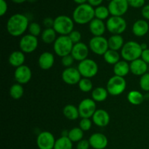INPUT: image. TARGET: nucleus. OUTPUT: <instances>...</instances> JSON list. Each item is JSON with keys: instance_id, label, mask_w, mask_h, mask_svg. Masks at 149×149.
Instances as JSON below:
<instances>
[{"instance_id": "37998d69", "label": "nucleus", "mask_w": 149, "mask_h": 149, "mask_svg": "<svg viewBox=\"0 0 149 149\" xmlns=\"http://www.w3.org/2000/svg\"><path fill=\"white\" fill-rule=\"evenodd\" d=\"M90 146V143H89V141L82 139L79 142L77 143V149H89Z\"/></svg>"}, {"instance_id": "2eb2a0df", "label": "nucleus", "mask_w": 149, "mask_h": 149, "mask_svg": "<svg viewBox=\"0 0 149 149\" xmlns=\"http://www.w3.org/2000/svg\"><path fill=\"white\" fill-rule=\"evenodd\" d=\"M14 77L17 83L20 84H27L32 77V71L28 65H23L16 68L14 72Z\"/></svg>"}, {"instance_id": "58836bf2", "label": "nucleus", "mask_w": 149, "mask_h": 149, "mask_svg": "<svg viewBox=\"0 0 149 149\" xmlns=\"http://www.w3.org/2000/svg\"><path fill=\"white\" fill-rule=\"evenodd\" d=\"M74 58H73L72 55H65V56L61 58V63L65 68H69V67H72V65L74 63Z\"/></svg>"}, {"instance_id": "09e8293b", "label": "nucleus", "mask_w": 149, "mask_h": 149, "mask_svg": "<svg viewBox=\"0 0 149 149\" xmlns=\"http://www.w3.org/2000/svg\"><path fill=\"white\" fill-rule=\"evenodd\" d=\"M12 1H13V3H15V4H23V3L26 2V1H27L28 0H11Z\"/></svg>"}, {"instance_id": "a211bd4d", "label": "nucleus", "mask_w": 149, "mask_h": 149, "mask_svg": "<svg viewBox=\"0 0 149 149\" xmlns=\"http://www.w3.org/2000/svg\"><path fill=\"white\" fill-rule=\"evenodd\" d=\"M93 122L99 127H105L110 122V115L104 109H97L93 114Z\"/></svg>"}, {"instance_id": "bb28decb", "label": "nucleus", "mask_w": 149, "mask_h": 149, "mask_svg": "<svg viewBox=\"0 0 149 149\" xmlns=\"http://www.w3.org/2000/svg\"><path fill=\"white\" fill-rule=\"evenodd\" d=\"M92 99L95 102H103L107 99L109 93L106 88L103 87H97L92 91Z\"/></svg>"}, {"instance_id": "864d4df0", "label": "nucleus", "mask_w": 149, "mask_h": 149, "mask_svg": "<svg viewBox=\"0 0 149 149\" xmlns=\"http://www.w3.org/2000/svg\"><path fill=\"white\" fill-rule=\"evenodd\" d=\"M106 1H109V2H110V1H112V0H106Z\"/></svg>"}, {"instance_id": "a878e982", "label": "nucleus", "mask_w": 149, "mask_h": 149, "mask_svg": "<svg viewBox=\"0 0 149 149\" xmlns=\"http://www.w3.org/2000/svg\"><path fill=\"white\" fill-rule=\"evenodd\" d=\"M63 113L65 118L72 121L76 120L80 116L78 107L72 104L66 105L63 109Z\"/></svg>"}, {"instance_id": "423d86ee", "label": "nucleus", "mask_w": 149, "mask_h": 149, "mask_svg": "<svg viewBox=\"0 0 149 149\" xmlns=\"http://www.w3.org/2000/svg\"><path fill=\"white\" fill-rule=\"evenodd\" d=\"M126 87L127 82L125 77L114 75L108 80L106 90L111 95L118 96L125 92V90H126Z\"/></svg>"}, {"instance_id": "4468645a", "label": "nucleus", "mask_w": 149, "mask_h": 149, "mask_svg": "<svg viewBox=\"0 0 149 149\" xmlns=\"http://www.w3.org/2000/svg\"><path fill=\"white\" fill-rule=\"evenodd\" d=\"M62 79L65 84L69 85H74L79 84L81 79V75L79 71L78 68L74 67L65 68L61 74Z\"/></svg>"}, {"instance_id": "4be33fe9", "label": "nucleus", "mask_w": 149, "mask_h": 149, "mask_svg": "<svg viewBox=\"0 0 149 149\" xmlns=\"http://www.w3.org/2000/svg\"><path fill=\"white\" fill-rule=\"evenodd\" d=\"M132 33L138 37H142L146 36L149 31V24L145 19H139L133 23L132 26Z\"/></svg>"}, {"instance_id": "aec40b11", "label": "nucleus", "mask_w": 149, "mask_h": 149, "mask_svg": "<svg viewBox=\"0 0 149 149\" xmlns=\"http://www.w3.org/2000/svg\"><path fill=\"white\" fill-rule=\"evenodd\" d=\"M89 29L93 36H101L104 34L106 30V25L103 20L95 17L89 23Z\"/></svg>"}, {"instance_id": "c756f323", "label": "nucleus", "mask_w": 149, "mask_h": 149, "mask_svg": "<svg viewBox=\"0 0 149 149\" xmlns=\"http://www.w3.org/2000/svg\"><path fill=\"white\" fill-rule=\"evenodd\" d=\"M104 61L109 65H113L117 63L120 61V55L118 51L112 50L109 49L106 53L103 55Z\"/></svg>"}, {"instance_id": "e433bc0d", "label": "nucleus", "mask_w": 149, "mask_h": 149, "mask_svg": "<svg viewBox=\"0 0 149 149\" xmlns=\"http://www.w3.org/2000/svg\"><path fill=\"white\" fill-rule=\"evenodd\" d=\"M140 87L143 91L149 92V73L141 76L139 81Z\"/></svg>"}, {"instance_id": "9d476101", "label": "nucleus", "mask_w": 149, "mask_h": 149, "mask_svg": "<svg viewBox=\"0 0 149 149\" xmlns=\"http://www.w3.org/2000/svg\"><path fill=\"white\" fill-rule=\"evenodd\" d=\"M38 45H39V41L37 37L30 33L22 36L19 42L20 50L24 53H32L37 49Z\"/></svg>"}, {"instance_id": "603ef678", "label": "nucleus", "mask_w": 149, "mask_h": 149, "mask_svg": "<svg viewBox=\"0 0 149 149\" xmlns=\"http://www.w3.org/2000/svg\"><path fill=\"white\" fill-rule=\"evenodd\" d=\"M36 1V0H28V1H29V2H31V3L35 2Z\"/></svg>"}, {"instance_id": "b1692460", "label": "nucleus", "mask_w": 149, "mask_h": 149, "mask_svg": "<svg viewBox=\"0 0 149 149\" xmlns=\"http://www.w3.org/2000/svg\"><path fill=\"white\" fill-rule=\"evenodd\" d=\"M130 71V63L127 61H119L117 63L113 65V74L116 76H119L121 77H125Z\"/></svg>"}, {"instance_id": "20e7f679", "label": "nucleus", "mask_w": 149, "mask_h": 149, "mask_svg": "<svg viewBox=\"0 0 149 149\" xmlns=\"http://www.w3.org/2000/svg\"><path fill=\"white\" fill-rule=\"evenodd\" d=\"M143 49L141 44L135 41H129L124 45L121 49V56L125 61L132 62L141 58Z\"/></svg>"}, {"instance_id": "f3484780", "label": "nucleus", "mask_w": 149, "mask_h": 149, "mask_svg": "<svg viewBox=\"0 0 149 149\" xmlns=\"http://www.w3.org/2000/svg\"><path fill=\"white\" fill-rule=\"evenodd\" d=\"M88 141L90 146L94 149H105L109 143L107 137L100 132L93 133L90 137Z\"/></svg>"}, {"instance_id": "c03bdc74", "label": "nucleus", "mask_w": 149, "mask_h": 149, "mask_svg": "<svg viewBox=\"0 0 149 149\" xmlns=\"http://www.w3.org/2000/svg\"><path fill=\"white\" fill-rule=\"evenodd\" d=\"M43 25L46 29H49V28H53L54 25V19L52 17H45L43 20Z\"/></svg>"}, {"instance_id": "dca6fc26", "label": "nucleus", "mask_w": 149, "mask_h": 149, "mask_svg": "<svg viewBox=\"0 0 149 149\" xmlns=\"http://www.w3.org/2000/svg\"><path fill=\"white\" fill-rule=\"evenodd\" d=\"M90 48L84 42H79V43L74 45L71 55L75 61H81L88 58Z\"/></svg>"}, {"instance_id": "3c124183", "label": "nucleus", "mask_w": 149, "mask_h": 149, "mask_svg": "<svg viewBox=\"0 0 149 149\" xmlns=\"http://www.w3.org/2000/svg\"><path fill=\"white\" fill-rule=\"evenodd\" d=\"M141 48H142L143 50H144V49H148V47H147V45L146 43H143V44H141Z\"/></svg>"}, {"instance_id": "a18cd8bd", "label": "nucleus", "mask_w": 149, "mask_h": 149, "mask_svg": "<svg viewBox=\"0 0 149 149\" xmlns=\"http://www.w3.org/2000/svg\"><path fill=\"white\" fill-rule=\"evenodd\" d=\"M141 14L143 18L146 20H149V4H146L141 10Z\"/></svg>"}, {"instance_id": "5701e85b", "label": "nucleus", "mask_w": 149, "mask_h": 149, "mask_svg": "<svg viewBox=\"0 0 149 149\" xmlns=\"http://www.w3.org/2000/svg\"><path fill=\"white\" fill-rule=\"evenodd\" d=\"M25 61H26V56L24 52L21 50L13 51L10 55L8 58L9 63L13 67H20L24 65Z\"/></svg>"}, {"instance_id": "8fccbe9b", "label": "nucleus", "mask_w": 149, "mask_h": 149, "mask_svg": "<svg viewBox=\"0 0 149 149\" xmlns=\"http://www.w3.org/2000/svg\"><path fill=\"white\" fill-rule=\"evenodd\" d=\"M75 3H77V4H84V3H87V0H73Z\"/></svg>"}, {"instance_id": "cd10ccee", "label": "nucleus", "mask_w": 149, "mask_h": 149, "mask_svg": "<svg viewBox=\"0 0 149 149\" xmlns=\"http://www.w3.org/2000/svg\"><path fill=\"white\" fill-rule=\"evenodd\" d=\"M127 100L130 104L134 106H139L143 102L144 95L138 90H131L128 93Z\"/></svg>"}, {"instance_id": "6ab92c4d", "label": "nucleus", "mask_w": 149, "mask_h": 149, "mask_svg": "<svg viewBox=\"0 0 149 149\" xmlns=\"http://www.w3.org/2000/svg\"><path fill=\"white\" fill-rule=\"evenodd\" d=\"M130 72L132 74L141 77L147 73L148 65L141 58H138V59L130 62Z\"/></svg>"}, {"instance_id": "72a5a7b5", "label": "nucleus", "mask_w": 149, "mask_h": 149, "mask_svg": "<svg viewBox=\"0 0 149 149\" xmlns=\"http://www.w3.org/2000/svg\"><path fill=\"white\" fill-rule=\"evenodd\" d=\"M68 138L74 142H79L83 139L84 137V131L79 127H74L68 131Z\"/></svg>"}, {"instance_id": "49530a36", "label": "nucleus", "mask_w": 149, "mask_h": 149, "mask_svg": "<svg viewBox=\"0 0 149 149\" xmlns=\"http://www.w3.org/2000/svg\"><path fill=\"white\" fill-rule=\"evenodd\" d=\"M141 58L143 60V61H145V62L148 65L149 64V49L148 48V49L143 50Z\"/></svg>"}, {"instance_id": "412c9836", "label": "nucleus", "mask_w": 149, "mask_h": 149, "mask_svg": "<svg viewBox=\"0 0 149 149\" xmlns=\"http://www.w3.org/2000/svg\"><path fill=\"white\" fill-rule=\"evenodd\" d=\"M55 63V57L50 52H44L39 55L38 64L42 70H49Z\"/></svg>"}, {"instance_id": "c85d7f7f", "label": "nucleus", "mask_w": 149, "mask_h": 149, "mask_svg": "<svg viewBox=\"0 0 149 149\" xmlns=\"http://www.w3.org/2000/svg\"><path fill=\"white\" fill-rule=\"evenodd\" d=\"M41 38L44 43L45 44H52L55 42L57 39V33L53 28H49V29H45L42 31L41 34Z\"/></svg>"}, {"instance_id": "f03ea898", "label": "nucleus", "mask_w": 149, "mask_h": 149, "mask_svg": "<svg viewBox=\"0 0 149 149\" xmlns=\"http://www.w3.org/2000/svg\"><path fill=\"white\" fill-rule=\"evenodd\" d=\"M72 18L77 24L90 23L95 18V8L88 3L79 4L73 11Z\"/></svg>"}, {"instance_id": "ddd939ff", "label": "nucleus", "mask_w": 149, "mask_h": 149, "mask_svg": "<svg viewBox=\"0 0 149 149\" xmlns=\"http://www.w3.org/2000/svg\"><path fill=\"white\" fill-rule=\"evenodd\" d=\"M55 141L54 135L49 131L40 132L36 138V144L39 149H54Z\"/></svg>"}, {"instance_id": "7ed1b4c3", "label": "nucleus", "mask_w": 149, "mask_h": 149, "mask_svg": "<svg viewBox=\"0 0 149 149\" xmlns=\"http://www.w3.org/2000/svg\"><path fill=\"white\" fill-rule=\"evenodd\" d=\"M74 21L69 16L61 15L54 19L53 29L60 36H68L74 31Z\"/></svg>"}, {"instance_id": "2f4dec72", "label": "nucleus", "mask_w": 149, "mask_h": 149, "mask_svg": "<svg viewBox=\"0 0 149 149\" xmlns=\"http://www.w3.org/2000/svg\"><path fill=\"white\" fill-rule=\"evenodd\" d=\"M73 142L68 137L61 136L55 141L54 149H72Z\"/></svg>"}, {"instance_id": "de8ad7c7", "label": "nucleus", "mask_w": 149, "mask_h": 149, "mask_svg": "<svg viewBox=\"0 0 149 149\" xmlns=\"http://www.w3.org/2000/svg\"><path fill=\"white\" fill-rule=\"evenodd\" d=\"M103 1H104V0H87V3H88L89 4H90L92 7L95 8V7L101 5Z\"/></svg>"}, {"instance_id": "f257e3e1", "label": "nucleus", "mask_w": 149, "mask_h": 149, "mask_svg": "<svg viewBox=\"0 0 149 149\" xmlns=\"http://www.w3.org/2000/svg\"><path fill=\"white\" fill-rule=\"evenodd\" d=\"M28 17L21 13H16L9 17L7 22V32L14 37L23 36L29 26Z\"/></svg>"}, {"instance_id": "79ce46f5", "label": "nucleus", "mask_w": 149, "mask_h": 149, "mask_svg": "<svg viewBox=\"0 0 149 149\" xmlns=\"http://www.w3.org/2000/svg\"><path fill=\"white\" fill-rule=\"evenodd\" d=\"M8 10V4L6 0H0V15L4 16Z\"/></svg>"}, {"instance_id": "0eeeda50", "label": "nucleus", "mask_w": 149, "mask_h": 149, "mask_svg": "<svg viewBox=\"0 0 149 149\" xmlns=\"http://www.w3.org/2000/svg\"><path fill=\"white\" fill-rule=\"evenodd\" d=\"M106 29L112 35H121L127 29V21L123 17L111 16L106 22Z\"/></svg>"}, {"instance_id": "f704fd0d", "label": "nucleus", "mask_w": 149, "mask_h": 149, "mask_svg": "<svg viewBox=\"0 0 149 149\" xmlns=\"http://www.w3.org/2000/svg\"><path fill=\"white\" fill-rule=\"evenodd\" d=\"M79 88L83 93H89L93 91V84L91 79L88 78H81L78 84Z\"/></svg>"}, {"instance_id": "f8f14e48", "label": "nucleus", "mask_w": 149, "mask_h": 149, "mask_svg": "<svg viewBox=\"0 0 149 149\" xmlns=\"http://www.w3.org/2000/svg\"><path fill=\"white\" fill-rule=\"evenodd\" d=\"M78 109L80 117L90 119L97 110L95 101L92 98L84 99L79 104Z\"/></svg>"}, {"instance_id": "473e14b6", "label": "nucleus", "mask_w": 149, "mask_h": 149, "mask_svg": "<svg viewBox=\"0 0 149 149\" xmlns=\"http://www.w3.org/2000/svg\"><path fill=\"white\" fill-rule=\"evenodd\" d=\"M110 12L108 7L100 5L95 8V17L99 20H108L110 17Z\"/></svg>"}, {"instance_id": "c9c22d12", "label": "nucleus", "mask_w": 149, "mask_h": 149, "mask_svg": "<svg viewBox=\"0 0 149 149\" xmlns=\"http://www.w3.org/2000/svg\"><path fill=\"white\" fill-rule=\"evenodd\" d=\"M29 33L34 36H39V35L42 34V29H41V26L36 22H32L29 24V29H28Z\"/></svg>"}, {"instance_id": "4c0bfd02", "label": "nucleus", "mask_w": 149, "mask_h": 149, "mask_svg": "<svg viewBox=\"0 0 149 149\" xmlns=\"http://www.w3.org/2000/svg\"><path fill=\"white\" fill-rule=\"evenodd\" d=\"M93 125V121L90 120L89 118H81L80 120L79 127L83 131H89L92 127Z\"/></svg>"}, {"instance_id": "6e6552de", "label": "nucleus", "mask_w": 149, "mask_h": 149, "mask_svg": "<svg viewBox=\"0 0 149 149\" xmlns=\"http://www.w3.org/2000/svg\"><path fill=\"white\" fill-rule=\"evenodd\" d=\"M77 68L83 78L88 79L95 77L98 73L99 70L97 63L94 60L90 59V58H87L79 62Z\"/></svg>"}, {"instance_id": "7c9ffc66", "label": "nucleus", "mask_w": 149, "mask_h": 149, "mask_svg": "<svg viewBox=\"0 0 149 149\" xmlns=\"http://www.w3.org/2000/svg\"><path fill=\"white\" fill-rule=\"evenodd\" d=\"M24 94V89L22 84L19 83L13 84L10 88V95L14 100H19Z\"/></svg>"}, {"instance_id": "a19ab883", "label": "nucleus", "mask_w": 149, "mask_h": 149, "mask_svg": "<svg viewBox=\"0 0 149 149\" xmlns=\"http://www.w3.org/2000/svg\"><path fill=\"white\" fill-rule=\"evenodd\" d=\"M129 5L134 8H143L146 5V0H127Z\"/></svg>"}, {"instance_id": "39448f33", "label": "nucleus", "mask_w": 149, "mask_h": 149, "mask_svg": "<svg viewBox=\"0 0 149 149\" xmlns=\"http://www.w3.org/2000/svg\"><path fill=\"white\" fill-rule=\"evenodd\" d=\"M74 43L68 36H59L53 43V49L57 55L61 58L70 55L72 51Z\"/></svg>"}, {"instance_id": "1a4fd4ad", "label": "nucleus", "mask_w": 149, "mask_h": 149, "mask_svg": "<svg viewBox=\"0 0 149 149\" xmlns=\"http://www.w3.org/2000/svg\"><path fill=\"white\" fill-rule=\"evenodd\" d=\"M89 48L93 53L103 55L109 49L108 39L103 36H93L89 42Z\"/></svg>"}, {"instance_id": "ea45409f", "label": "nucleus", "mask_w": 149, "mask_h": 149, "mask_svg": "<svg viewBox=\"0 0 149 149\" xmlns=\"http://www.w3.org/2000/svg\"><path fill=\"white\" fill-rule=\"evenodd\" d=\"M68 36H69L71 42L74 43V45L79 43V42H81V33H80L79 31L74 30L73 31H71V33H70V34L68 35Z\"/></svg>"}, {"instance_id": "393cba45", "label": "nucleus", "mask_w": 149, "mask_h": 149, "mask_svg": "<svg viewBox=\"0 0 149 149\" xmlns=\"http://www.w3.org/2000/svg\"><path fill=\"white\" fill-rule=\"evenodd\" d=\"M109 42V47L110 49L115 51H119V49H122L125 45V41L124 38L122 35L114 34L111 35L108 39Z\"/></svg>"}, {"instance_id": "9b49d317", "label": "nucleus", "mask_w": 149, "mask_h": 149, "mask_svg": "<svg viewBox=\"0 0 149 149\" xmlns=\"http://www.w3.org/2000/svg\"><path fill=\"white\" fill-rule=\"evenodd\" d=\"M129 3L127 0H112L109 3L108 8L111 16L122 17L129 9Z\"/></svg>"}]
</instances>
